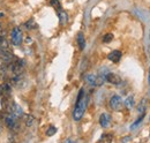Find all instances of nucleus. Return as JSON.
Listing matches in <instances>:
<instances>
[{
    "label": "nucleus",
    "mask_w": 150,
    "mask_h": 143,
    "mask_svg": "<svg viewBox=\"0 0 150 143\" xmlns=\"http://www.w3.org/2000/svg\"><path fill=\"white\" fill-rule=\"evenodd\" d=\"M0 133H1V125H0Z\"/></svg>",
    "instance_id": "393cba45"
},
{
    "label": "nucleus",
    "mask_w": 150,
    "mask_h": 143,
    "mask_svg": "<svg viewBox=\"0 0 150 143\" xmlns=\"http://www.w3.org/2000/svg\"><path fill=\"white\" fill-rule=\"evenodd\" d=\"M0 95H2V87L0 86Z\"/></svg>",
    "instance_id": "b1692460"
},
{
    "label": "nucleus",
    "mask_w": 150,
    "mask_h": 143,
    "mask_svg": "<svg viewBox=\"0 0 150 143\" xmlns=\"http://www.w3.org/2000/svg\"><path fill=\"white\" fill-rule=\"evenodd\" d=\"M50 4H51V6L56 7L57 11H60V9H61V6H60L59 0H51V1H50Z\"/></svg>",
    "instance_id": "aec40b11"
},
{
    "label": "nucleus",
    "mask_w": 150,
    "mask_h": 143,
    "mask_svg": "<svg viewBox=\"0 0 150 143\" xmlns=\"http://www.w3.org/2000/svg\"><path fill=\"white\" fill-rule=\"evenodd\" d=\"M124 103H125V105H126V107H127V108H132V107L135 105V102H134V97H133V96H128Z\"/></svg>",
    "instance_id": "f3484780"
},
{
    "label": "nucleus",
    "mask_w": 150,
    "mask_h": 143,
    "mask_svg": "<svg viewBox=\"0 0 150 143\" xmlns=\"http://www.w3.org/2000/svg\"><path fill=\"white\" fill-rule=\"evenodd\" d=\"M84 80H86V82L88 84H90L93 87L98 86V76H96L94 74H87L86 77H84Z\"/></svg>",
    "instance_id": "1a4fd4ad"
},
{
    "label": "nucleus",
    "mask_w": 150,
    "mask_h": 143,
    "mask_svg": "<svg viewBox=\"0 0 150 143\" xmlns=\"http://www.w3.org/2000/svg\"><path fill=\"white\" fill-rule=\"evenodd\" d=\"M57 133V128L54 126H50L49 128H47V130H46V135L47 136H52V135H54Z\"/></svg>",
    "instance_id": "6ab92c4d"
},
{
    "label": "nucleus",
    "mask_w": 150,
    "mask_h": 143,
    "mask_svg": "<svg viewBox=\"0 0 150 143\" xmlns=\"http://www.w3.org/2000/svg\"><path fill=\"white\" fill-rule=\"evenodd\" d=\"M24 27H25L28 30H30V29H36V28H37V23L35 22L34 18H30L29 21H27V22L24 23Z\"/></svg>",
    "instance_id": "ddd939ff"
},
{
    "label": "nucleus",
    "mask_w": 150,
    "mask_h": 143,
    "mask_svg": "<svg viewBox=\"0 0 150 143\" xmlns=\"http://www.w3.org/2000/svg\"><path fill=\"white\" fill-rule=\"evenodd\" d=\"M58 18H59V21H60V24H62V25H65L68 22V14L62 9L58 11Z\"/></svg>",
    "instance_id": "9d476101"
},
{
    "label": "nucleus",
    "mask_w": 150,
    "mask_h": 143,
    "mask_svg": "<svg viewBox=\"0 0 150 143\" xmlns=\"http://www.w3.org/2000/svg\"><path fill=\"white\" fill-rule=\"evenodd\" d=\"M24 121H25V125L28 127H31L35 124V117L31 115V114H28V115H25V120Z\"/></svg>",
    "instance_id": "a211bd4d"
},
{
    "label": "nucleus",
    "mask_w": 150,
    "mask_h": 143,
    "mask_svg": "<svg viewBox=\"0 0 150 143\" xmlns=\"http://www.w3.org/2000/svg\"><path fill=\"white\" fill-rule=\"evenodd\" d=\"M66 143H73V140H72V139H68V140L66 141Z\"/></svg>",
    "instance_id": "4be33fe9"
},
{
    "label": "nucleus",
    "mask_w": 150,
    "mask_h": 143,
    "mask_svg": "<svg viewBox=\"0 0 150 143\" xmlns=\"http://www.w3.org/2000/svg\"><path fill=\"white\" fill-rule=\"evenodd\" d=\"M148 81H149V84H150V67H149V74H148Z\"/></svg>",
    "instance_id": "5701e85b"
},
{
    "label": "nucleus",
    "mask_w": 150,
    "mask_h": 143,
    "mask_svg": "<svg viewBox=\"0 0 150 143\" xmlns=\"http://www.w3.org/2000/svg\"><path fill=\"white\" fill-rule=\"evenodd\" d=\"M76 39H77V45H79L80 50H84V47H86V39H84L83 34L82 33H79Z\"/></svg>",
    "instance_id": "9b49d317"
},
{
    "label": "nucleus",
    "mask_w": 150,
    "mask_h": 143,
    "mask_svg": "<svg viewBox=\"0 0 150 143\" xmlns=\"http://www.w3.org/2000/svg\"><path fill=\"white\" fill-rule=\"evenodd\" d=\"M112 39H113L112 34H106V35L103 37V43H110Z\"/></svg>",
    "instance_id": "412c9836"
},
{
    "label": "nucleus",
    "mask_w": 150,
    "mask_h": 143,
    "mask_svg": "<svg viewBox=\"0 0 150 143\" xmlns=\"http://www.w3.org/2000/svg\"><path fill=\"white\" fill-rule=\"evenodd\" d=\"M1 87H2V95L6 96V97H8V96L11 95V84L4 83Z\"/></svg>",
    "instance_id": "dca6fc26"
},
{
    "label": "nucleus",
    "mask_w": 150,
    "mask_h": 143,
    "mask_svg": "<svg viewBox=\"0 0 150 143\" xmlns=\"http://www.w3.org/2000/svg\"><path fill=\"white\" fill-rule=\"evenodd\" d=\"M146 101L144 99H142L140 103H139V105H137V112H139V114H146Z\"/></svg>",
    "instance_id": "4468645a"
},
{
    "label": "nucleus",
    "mask_w": 150,
    "mask_h": 143,
    "mask_svg": "<svg viewBox=\"0 0 150 143\" xmlns=\"http://www.w3.org/2000/svg\"><path fill=\"white\" fill-rule=\"evenodd\" d=\"M7 77V67L5 65H0V81L6 80Z\"/></svg>",
    "instance_id": "2eb2a0df"
},
{
    "label": "nucleus",
    "mask_w": 150,
    "mask_h": 143,
    "mask_svg": "<svg viewBox=\"0 0 150 143\" xmlns=\"http://www.w3.org/2000/svg\"><path fill=\"white\" fill-rule=\"evenodd\" d=\"M5 110H6L7 113L14 115V117L18 118V119H20V118L23 115V110H22V107L20 106L19 104H16L14 101L7 102L6 105H5Z\"/></svg>",
    "instance_id": "f03ea898"
},
{
    "label": "nucleus",
    "mask_w": 150,
    "mask_h": 143,
    "mask_svg": "<svg viewBox=\"0 0 150 143\" xmlns=\"http://www.w3.org/2000/svg\"><path fill=\"white\" fill-rule=\"evenodd\" d=\"M111 124V115L109 113H102L99 117V125L103 128H108Z\"/></svg>",
    "instance_id": "0eeeda50"
},
{
    "label": "nucleus",
    "mask_w": 150,
    "mask_h": 143,
    "mask_svg": "<svg viewBox=\"0 0 150 143\" xmlns=\"http://www.w3.org/2000/svg\"><path fill=\"white\" fill-rule=\"evenodd\" d=\"M88 105V97L84 95V89L79 91V96L76 98L74 111H73V119L75 121H80L86 112V108Z\"/></svg>",
    "instance_id": "f257e3e1"
},
{
    "label": "nucleus",
    "mask_w": 150,
    "mask_h": 143,
    "mask_svg": "<svg viewBox=\"0 0 150 143\" xmlns=\"http://www.w3.org/2000/svg\"><path fill=\"white\" fill-rule=\"evenodd\" d=\"M112 142V135L111 134H103L100 139L96 143H111Z\"/></svg>",
    "instance_id": "f8f14e48"
},
{
    "label": "nucleus",
    "mask_w": 150,
    "mask_h": 143,
    "mask_svg": "<svg viewBox=\"0 0 150 143\" xmlns=\"http://www.w3.org/2000/svg\"><path fill=\"white\" fill-rule=\"evenodd\" d=\"M121 57H122V53H121L120 51L114 50V51H112L111 53H109V55H108V59H109L110 61L114 62V64H117V62H119V61H120Z\"/></svg>",
    "instance_id": "6e6552de"
},
{
    "label": "nucleus",
    "mask_w": 150,
    "mask_h": 143,
    "mask_svg": "<svg viewBox=\"0 0 150 143\" xmlns=\"http://www.w3.org/2000/svg\"><path fill=\"white\" fill-rule=\"evenodd\" d=\"M122 104H124V102H122L121 97L118 96V95L112 96L111 99H110V106H111V108L114 110V111H120L121 107H122Z\"/></svg>",
    "instance_id": "39448f33"
},
{
    "label": "nucleus",
    "mask_w": 150,
    "mask_h": 143,
    "mask_svg": "<svg viewBox=\"0 0 150 143\" xmlns=\"http://www.w3.org/2000/svg\"><path fill=\"white\" fill-rule=\"evenodd\" d=\"M0 29H1V23H0Z\"/></svg>",
    "instance_id": "a878e982"
},
{
    "label": "nucleus",
    "mask_w": 150,
    "mask_h": 143,
    "mask_svg": "<svg viewBox=\"0 0 150 143\" xmlns=\"http://www.w3.org/2000/svg\"><path fill=\"white\" fill-rule=\"evenodd\" d=\"M11 40H12V43H13V45H15V46H19L22 44V42H23V33H22V30L20 29V28H14L13 30H12V33H11Z\"/></svg>",
    "instance_id": "20e7f679"
},
{
    "label": "nucleus",
    "mask_w": 150,
    "mask_h": 143,
    "mask_svg": "<svg viewBox=\"0 0 150 143\" xmlns=\"http://www.w3.org/2000/svg\"><path fill=\"white\" fill-rule=\"evenodd\" d=\"M4 121H5V125L7 126L8 129H11V130H18L19 129V120L14 115L6 112L4 114Z\"/></svg>",
    "instance_id": "7ed1b4c3"
},
{
    "label": "nucleus",
    "mask_w": 150,
    "mask_h": 143,
    "mask_svg": "<svg viewBox=\"0 0 150 143\" xmlns=\"http://www.w3.org/2000/svg\"><path fill=\"white\" fill-rule=\"evenodd\" d=\"M105 81H108L109 83L114 84V86H118L121 83V79L118 74H114V73H108L106 76H105Z\"/></svg>",
    "instance_id": "423d86ee"
}]
</instances>
